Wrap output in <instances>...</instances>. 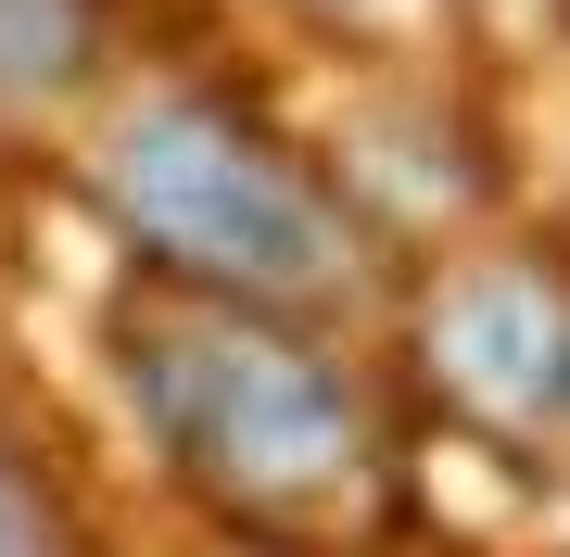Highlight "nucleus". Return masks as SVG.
Returning a JSON list of instances; mask_svg holds the SVG:
<instances>
[{"instance_id": "obj_5", "label": "nucleus", "mask_w": 570, "mask_h": 557, "mask_svg": "<svg viewBox=\"0 0 570 557\" xmlns=\"http://www.w3.org/2000/svg\"><path fill=\"white\" fill-rule=\"evenodd\" d=\"M0 557H77V545H63V519L26 495L13 469H0Z\"/></svg>"}, {"instance_id": "obj_6", "label": "nucleus", "mask_w": 570, "mask_h": 557, "mask_svg": "<svg viewBox=\"0 0 570 557\" xmlns=\"http://www.w3.org/2000/svg\"><path fill=\"white\" fill-rule=\"evenodd\" d=\"M305 13H343V26H393V13H419V0H305Z\"/></svg>"}, {"instance_id": "obj_3", "label": "nucleus", "mask_w": 570, "mask_h": 557, "mask_svg": "<svg viewBox=\"0 0 570 557\" xmlns=\"http://www.w3.org/2000/svg\"><path fill=\"white\" fill-rule=\"evenodd\" d=\"M419 342H431V380H444L456 418H482L508 444L570 431V279L546 253H469V267H444Z\"/></svg>"}, {"instance_id": "obj_4", "label": "nucleus", "mask_w": 570, "mask_h": 557, "mask_svg": "<svg viewBox=\"0 0 570 557\" xmlns=\"http://www.w3.org/2000/svg\"><path fill=\"white\" fill-rule=\"evenodd\" d=\"M102 63V0H0V102H63Z\"/></svg>"}, {"instance_id": "obj_1", "label": "nucleus", "mask_w": 570, "mask_h": 557, "mask_svg": "<svg viewBox=\"0 0 570 557\" xmlns=\"http://www.w3.org/2000/svg\"><path fill=\"white\" fill-rule=\"evenodd\" d=\"M127 392H140L165 469L190 495H216L228 519H254V533H317L381 469L367 392L266 305L153 291L127 317Z\"/></svg>"}, {"instance_id": "obj_2", "label": "nucleus", "mask_w": 570, "mask_h": 557, "mask_svg": "<svg viewBox=\"0 0 570 557\" xmlns=\"http://www.w3.org/2000/svg\"><path fill=\"white\" fill-rule=\"evenodd\" d=\"M89 203H102L127 241L153 253L178 291H216V305H330L355 291L367 241L292 140H266L242 102L216 89H140L102 152H89Z\"/></svg>"}, {"instance_id": "obj_7", "label": "nucleus", "mask_w": 570, "mask_h": 557, "mask_svg": "<svg viewBox=\"0 0 570 557\" xmlns=\"http://www.w3.org/2000/svg\"><path fill=\"white\" fill-rule=\"evenodd\" d=\"M558 444H570V431H558Z\"/></svg>"}]
</instances>
